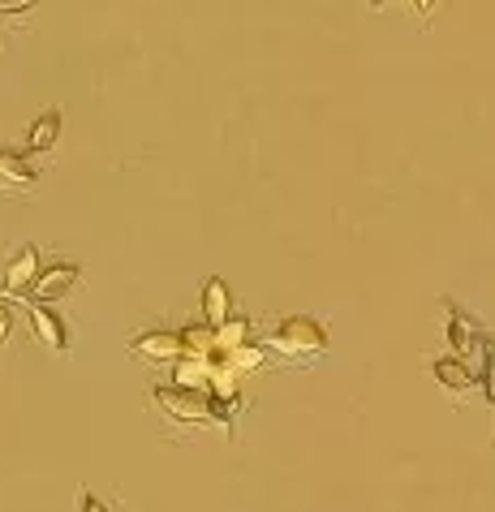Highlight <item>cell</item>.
<instances>
[{
    "instance_id": "cell-1",
    "label": "cell",
    "mask_w": 495,
    "mask_h": 512,
    "mask_svg": "<svg viewBox=\"0 0 495 512\" xmlns=\"http://www.w3.org/2000/svg\"><path fill=\"white\" fill-rule=\"evenodd\" d=\"M328 345H332V340H328V332H323V323H315L310 315L280 319L272 332H263V340H259L263 353H276V358L297 362V366L319 362L323 353H328Z\"/></svg>"
},
{
    "instance_id": "cell-2",
    "label": "cell",
    "mask_w": 495,
    "mask_h": 512,
    "mask_svg": "<svg viewBox=\"0 0 495 512\" xmlns=\"http://www.w3.org/2000/svg\"><path fill=\"white\" fill-rule=\"evenodd\" d=\"M151 401L164 409L168 422H181V426H211L216 422V405H211V396L198 392V388H177L173 383V388H155Z\"/></svg>"
},
{
    "instance_id": "cell-3",
    "label": "cell",
    "mask_w": 495,
    "mask_h": 512,
    "mask_svg": "<svg viewBox=\"0 0 495 512\" xmlns=\"http://www.w3.org/2000/svg\"><path fill=\"white\" fill-rule=\"evenodd\" d=\"M78 267L74 263H52V267H39V276H35V284H31V297L35 302H56V297H65L69 289L78 284Z\"/></svg>"
},
{
    "instance_id": "cell-4",
    "label": "cell",
    "mask_w": 495,
    "mask_h": 512,
    "mask_svg": "<svg viewBox=\"0 0 495 512\" xmlns=\"http://www.w3.org/2000/svg\"><path fill=\"white\" fill-rule=\"evenodd\" d=\"M134 358H147V362H177L186 358V345H181V332H143L130 340Z\"/></svg>"
},
{
    "instance_id": "cell-5",
    "label": "cell",
    "mask_w": 495,
    "mask_h": 512,
    "mask_svg": "<svg viewBox=\"0 0 495 512\" xmlns=\"http://www.w3.org/2000/svg\"><path fill=\"white\" fill-rule=\"evenodd\" d=\"M31 327H35V336L44 340L52 353H61V358L69 353V327H65V319L56 315L48 302H31Z\"/></svg>"
},
{
    "instance_id": "cell-6",
    "label": "cell",
    "mask_w": 495,
    "mask_h": 512,
    "mask_svg": "<svg viewBox=\"0 0 495 512\" xmlns=\"http://www.w3.org/2000/svg\"><path fill=\"white\" fill-rule=\"evenodd\" d=\"M35 276H39V250H35V246H22V250L9 259V267H5V284H0V293H5V297L31 293Z\"/></svg>"
},
{
    "instance_id": "cell-7",
    "label": "cell",
    "mask_w": 495,
    "mask_h": 512,
    "mask_svg": "<svg viewBox=\"0 0 495 512\" xmlns=\"http://www.w3.org/2000/svg\"><path fill=\"white\" fill-rule=\"evenodd\" d=\"M0 186L5 190H35L39 186V168L18 151L0 147Z\"/></svg>"
},
{
    "instance_id": "cell-8",
    "label": "cell",
    "mask_w": 495,
    "mask_h": 512,
    "mask_svg": "<svg viewBox=\"0 0 495 512\" xmlns=\"http://www.w3.org/2000/svg\"><path fill=\"white\" fill-rule=\"evenodd\" d=\"M435 379H440V388H448L452 396H470V392L483 388V383H478V371H470L461 358H440L435 362Z\"/></svg>"
},
{
    "instance_id": "cell-9",
    "label": "cell",
    "mask_w": 495,
    "mask_h": 512,
    "mask_svg": "<svg viewBox=\"0 0 495 512\" xmlns=\"http://www.w3.org/2000/svg\"><path fill=\"white\" fill-rule=\"evenodd\" d=\"M229 315H233V289L220 276H211L203 284V319H207V327H220Z\"/></svg>"
},
{
    "instance_id": "cell-10",
    "label": "cell",
    "mask_w": 495,
    "mask_h": 512,
    "mask_svg": "<svg viewBox=\"0 0 495 512\" xmlns=\"http://www.w3.org/2000/svg\"><path fill=\"white\" fill-rule=\"evenodd\" d=\"M448 345L457 349V358H474L478 362V345H487L483 336H478V327L461 315V310H452V323H448Z\"/></svg>"
},
{
    "instance_id": "cell-11",
    "label": "cell",
    "mask_w": 495,
    "mask_h": 512,
    "mask_svg": "<svg viewBox=\"0 0 495 512\" xmlns=\"http://www.w3.org/2000/svg\"><path fill=\"white\" fill-rule=\"evenodd\" d=\"M56 138H61V112H44V117L31 125V134H26V151L48 155V151H56Z\"/></svg>"
},
{
    "instance_id": "cell-12",
    "label": "cell",
    "mask_w": 495,
    "mask_h": 512,
    "mask_svg": "<svg viewBox=\"0 0 495 512\" xmlns=\"http://www.w3.org/2000/svg\"><path fill=\"white\" fill-rule=\"evenodd\" d=\"M211 332H216V349L220 353H229L237 345H250V319H242V315H229L220 327H211Z\"/></svg>"
},
{
    "instance_id": "cell-13",
    "label": "cell",
    "mask_w": 495,
    "mask_h": 512,
    "mask_svg": "<svg viewBox=\"0 0 495 512\" xmlns=\"http://www.w3.org/2000/svg\"><path fill=\"white\" fill-rule=\"evenodd\" d=\"M181 345H186V358H207V353L216 349V332H211V327H186Z\"/></svg>"
},
{
    "instance_id": "cell-14",
    "label": "cell",
    "mask_w": 495,
    "mask_h": 512,
    "mask_svg": "<svg viewBox=\"0 0 495 512\" xmlns=\"http://www.w3.org/2000/svg\"><path fill=\"white\" fill-rule=\"evenodd\" d=\"M39 0H0V13L5 18H22V13H35Z\"/></svg>"
},
{
    "instance_id": "cell-15",
    "label": "cell",
    "mask_w": 495,
    "mask_h": 512,
    "mask_svg": "<svg viewBox=\"0 0 495 512\" xmlns=\"http://www.w3.org/2000/svg\"><path fill=\"white\" fill-rule=\"evenodd\" d=\"M13 336V310H9V297L0 293V345H9Z\"/></svg>"
},
{
    "instance_id": "cell-16",
    "label": "cell",
    "mask_w": 495,
    "mask_h": 512,
    "mask_svg": "<svg viewBox=\"0 0 495 512\" xmlns=\"http://www.w3.org/2000/svg\"><path fill=\"white\" fill-rule=\"evenodd\" d=\"M82 512H108V508H104V504H99V500H95V495H82Z\"/></svg>"
},
{
    "instance_id": "cell-17",
    "label": "cell",
    "mask_w": 495,
    "mask_h": 512,
    "mask_svg": "<svg viewBox=\"0 0 495 512\" xmlns=\"http://www.w3.org/2000/svg\"><path fill=\"white\" fill-rule=\"evenodd\" d=\"M409 5H414V9H418V13H422V18H427V13H431V9H435V0H409Z\"/></svg>"
},
{
    "instance_id": "cell-18",
    "label": "cell",
    "mask_w": 495,
    "mask_h": 512,
    "mask_svg": "<svg viewBox=\"0 0 495 512\" xmlns=\"http://www.w3.org/2000/svg\"><path fill=\"white\" fill-rule=\"evenodd\" d=\"M366 5H371V9L379 13V9H388V0H366Z\"/></svg>"
}]
</instances>
